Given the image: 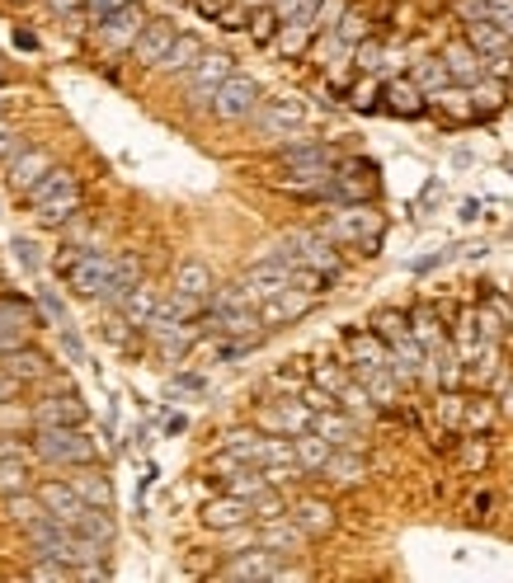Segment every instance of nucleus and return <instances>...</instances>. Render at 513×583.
Here are the masks:
<instances>
[{"label":"nucleus","mask_w":513,"mask_h":583,"mask_svg":"<svg viewBox=\"0 0 513 583\" xmlns=\"http://www.w3.org/2000/svg\"><path fill=\"white\" fill-rule=\"evenodd\" d=\"M246 292L254 296V306L264 302V296H274L283 288H292V259H283V254H260L250 268H246Z\"/></svg>","instance_id":"1a4fd4ad"},{"label":"nucleus","mask_w":513,"mask_h":583,"mask_svg":"<svg viewBox=\"0 0 513 583\" xmlns=\"http://www.w3.org/2000/svg\"><path fill=\"white\" fill-rule=\"evenodd\" d=\"M198 522L208 532H232V528H250L254 522V504L240 499V494H222V499H208L198 508Z\"/></svg>","instance_id":"ddd939ff"},{"label":"nucleus","mask_w":513,"mask_h":583,"mask_svg":"<svg viewBox=\"0 0 513 583\" xmlns=\"http://www.w3.org/2000/svg\"><path fill=\"white\" fill-rule=\"evenodd\" d=\"M0 372H10L20 386H34V381H48L52 377V358L24 339V344H14V348L0 353Z\"/></svg>","instance_id":"f8f14e48"},{"label":"nucleus","mask_w":513,"mask_h":583,"mask_svg":"<svg viewBox=\"0 0 513 583\" xmlns=\"http://www.w3.org/2000/svg\"><path fill=\"white\" fill-rule=\"evenodd\" d=\"M137 282H141V259H137V254H113V274H109V288H104L99 302L118 310V302L137 288Z\"/></svg>","instance_id":"cd10ccee"},{"label":"nucleus","mask_w":513,"mask_h":583,"mask_svg":"<svg viewBox=\"0 0 513 583\" xmlns=\"http://www.w3.org/2000/svg\"><path fill=\"white\" fill-rule=\"evenodd\" d=\"M381 42L377 38H363V42H353V71H363V76H377L381 71Z\"/></svg>","instance_id":"c03bdc74"},{"label":"nucleus","mask_w":513,"mask_h":583,"mask_svg":"<svg viewBox=\"0 0 513 583\" xmlns=\"http://www.w3.org/2000/svg\"><path fill=\"white\" fill-rule=\"evenodd\" d=\"M345 10H349L345 0H321L316 14H311V20H316V38H321V34H330V28L339 24V14H345Z\"/></svg>","instance_id":"de8ad7c7"},{"label":"nucleus","mask_w":513,"mask_h":583,"mask_svg":"<svg viewBox=\"0 0 513 583\" xmlns=\"http://www.w3.org/2000/svg\"><path fill=\"white\" fill-rule=\"evenodd\" d=\"M410 320V334H415V344L424 348V353H434V348H443V325H438V316L429 306H420L415 316H405Z\"/></svg>","instance_id":"ea45409f"},{"label":"nucleus","mask_w":513,"mask_h":583,"mask_svg":"<svg viewBox=\"0 0 513 583\" xmlns=\"http://www.w3.org/2000/svg\"><path fill=\"white\" fill-rule=\"evenodd\" d=\"M325 236H330L335 245H359L367 259H373L381 250V236H387V217H381L373 203H345L330 221H325Z\"/></svg>","instance_id":"7ed1b4c3"},{"label":"nucleus","mask_w":513,"mask_h":583,"mask_svg":"<svg viewBox=\"0 0 513 583\" xmlns=\"http://www.w3.org/2000/svg\"><path fill=\"white\" fill-rule=\"evenodd\" d=\"M34 429V405H20L10 395V401H0V433H24Z\"/></svg>","instance_id":"79ce46f5"},{"label":"nucleus","mask_w":513,"mask_h":583,"mask_svg":"<svg viewBox=\"0 0 513 583\" xmlns=\"http://www.w3.org/2000/svg\"><path fill=\"white\" fill-rule=\"evenodd\" d=\"M330 443H325V438L321 433H311V429H302V433H292V461L297 466H302V471L306 476H316L321 471V466H325V457H330Z\"/></svg>","instance_id":"473e14b6"},{"label":"nucleus","mask_w":513,"mask_h":583,"mask_svg":"<svg viewBox=\"0 0 513 583\" xmlns=\"http://www.w3.org/2000/svg\"><path fill=\"white\" fill-rule=\"evenodd\" d=\"M5 109H10V99H5V94H0V118H5Z\"/></svg>","instance_id":"0e129e2a"},{"label":"nucleus","mask_w":513,"mask_h":583,"mask_svg":"<svg viewBox=\"0 0 513 583\" xmlns=\"http://www.w3.org/2000/svg\"><path fill=\"white\" fill-rule=\"evenodd\" d=\"M14 259H20V264L28 268V274H38V268H42V259H38V245H34V240H28V236H14Z\"/></svg>","instance_id":"864d4df0"},{"label":"nucleus","mask_w":513,"mask_h":583,"mask_svg":"<svg viewBox=\"0 0 513 583\" xmlns=\"http://www.w3.org/2000/svg\"><path fill=\"white\" fill-rule=\"evenodd\" d=\"M349 363H353V372H363V367H391L387 363V344L373 334V330H353L349 334Z\"/></svg>","instance_id":"f704fd0d"},{"label":"nucleus","mask_w":513,"mask_h":583,"mask_svg":"<svg viewBox=\"0 0 513 583\" xmlns=\"http://www.w3.org/2000/svg\"><path fill=\"white\" fill-rule=\"evenodd\" d=\"M311 433H321L330 447H359V423H353V415H345L339 405L316 409V415H311Z\"/></svg>","instance_id":"b1692460"},{"label":"nucleus","mask_w":513,"mask_h":583,"mask_svg":"<svg viewBox=\"0 0 513 583\" xmlns=\"http://www.w3.org/2000/svg\"><path fill=\"white\" fill-rule=\"evenodd\" d=\"M28 579H76V570H71L66 560H42L38 556V565L28 570Z\"/></svg>","instance_id":"8fccbe9b"},{"label":"nucleus","mask_w":513,"mask_h":583,"mask_svg":"<svg viewBox=\"0 0 513 583\" xmlns=\"http://www.w3.org/2000/svg\"><path fill=\"white\" fill-rule=\"evenodd\" d=\"M175 20H147L141 24V34H137V42L127 48V56H133L137 66H147V71H155L161 66V56L170 52V42H175Z\"/></svg>","instance_id":"2eb2a0df"},{"label":"nucleus","mask_w":513,"mask_h":583,"mask_svg":"<svg viewBox=\"0 0 513 583\" xmlns=\"http://www.w3.org/2000/svg\"><path fill=\"white\" fill-rule=\"evenodd\" d=\"M339 155L330 141H292V147L278 151V165L283 169H302V165H335Z\"/></svg>","instance_id":"2f4dec72"},{"label":"nucleus","mask_w":513,"mask_h":583,"mask_svg":"<svg viewBox=\"0 0 513 583\" xmlns=\"http://www.w3.org/2000/svg\"><path fill=\"white\" fill-rule=\"evenodd\" d=\"M387 109L396 113V118H424V94L415 80H396L387 85Z\"/></svg>","instance_id":"58836bf2"},{"label":"nucleus","mask_w":513,"mask_h":583,"mask_svg":"<svg viewBox=\"0 0 513 583\" xmlns=\"http://www.w3.org/2000/svg\"><path fill=\"white\" fill-rule=\"evenodd\" d=\"M254 123L264 127V132H302L311 123V113L302 99L292 94H278V99H260V109H254Z\"/></svg>","instance_id":"9b49d317"},{"label":"nucleus","mask_w":513,"mask_h":583,"mask_svg":"<svg viewBox=\"0 0 513 583\" xmlns=\"http://www.w3.org/2000/svg\"><path fill=\"white\" fill-rule=\"evenodd\" d=\"M438 62H443V71H448V80H452V85H476V80H486V56H480L466 38L448 42Z\"/></svg>","instance_id":"aec40b11"},{"label":"nucleus","mask_w":513,"mask_h":583,"mask_svg":"<svg viewBox=\"0 0 513 583\" xmlns=\"http://www.w3.org/2000/svg\"><path fill=\"white\" fill-rule=\"evenodd\" d=\"M85 419H90V405L76 391H52L34 405V429H42V423H85Z\"/></svg>","instance_id":"6ab92c4d"},{"label":"nucleus","mask_w":513,"mask_h":583,"mask_svg":"<svg viewBox=\"0 0 513 583\" xmlns=\"http://www.w3.org/2000/svg\"><path fill=\"white\" fill-rule=\"evenodd\" d=\"M466 90H472V109H476V118H490L495 109L504 104L509 99V90L495 76H486V80H476V85H466Z\"/></svg>","instance_id":"a19ab883"},{"label":"nucleus","mask_w":513,"mask_h":583,"mask_svg":"<svg viewBox=\"0 0 513 583\" xmlns=\"http://www.w3.org/2000/svg\"><path fill=\"white\" fill-rule=\"evenodd\" d=\"M38 310L48 316L52 325H66V306H62V296L48 292V288H38Z\"/></svg>","instance_id":"603ef678"},{"label":"nucleus","mask_w":513,"mask_h":583,"mask_svg":"<svg viewBox=\"0 0 513 583\" xmlns=\"http://www.w3.org/2000/svg\"><path fill=\"white\" fill-rule=\"evenodd\" d=\"M260 429L264 433H278V438H292L311 429V409L302 401H278V405H264L260 409Z\"/></svg>","instance_id":"5701e85b"},{"label":"nucleus","mask_w":513,"mask_h":583,"mask_svg":"<svg viewBox=\"0 0 513 583\" xmlns=\"http://www.w3.org/2000/svg\"><path fill=\"white\" fill-rule=\"evenodd\" d=\"M52 165H57V161H52V151H42V147H20V151H14L10 161H5V183L24 198L42 175H48Z\"/></svg>","instance_id":"4468645a"},{"label":"nucleus","mask_w":513,"mask_h":583,"mask_svg":"<svg viewBox=\"0 0 513 583\" xmlns=\"http://www.w3.org/2000/svg\"><path fill=\"white\" fill-rule=\"evenodd\" d=\"M66 485L76 490L85 504H95V508H109V514H113V485H109V476H104V466H99V461L71 466V480H66Z\"/></svg>","instance_id":"4be33fe9"},{"label":"nucleus","mask_w":513,"mask_h":583,"mask_svg":"<svg viewBox=\"0 0 513 583\" xmlns=\"http://www.w3.org/2000/svg\"><path fill=\"white\" fill-rule=\"evenodd\" d=\"M34 325H38V306L34 302H24V296H0V353L24 344Z\"/></svg>","instance_id":"a211bd4d"},{"label":"nucleus","mask_w":513,"mask_h":583,"mask_svg":"<svg viewBox=\"0 0 513 583\" xmlns=\"http://www.w3.org/2000/svg\"><path fill=\"white\" fill-rule=\"evenodd\" d=\"M151 20V10L141 5V0H118L104 20L95 24V38H99V48H104L109 56H123L127 48L137 42V34H141V24Z\"/></svg>","instance_id":"423d86ee"},{"label":"nucleus","mask_w":513,"mask_h":583,"mask_svg":"<svg viewBox=\"0 0 513 583\" xmlns=\"http://www.w3.org/2000/svg\"><path fill=\"white\" fill-rule=\"evenodd\" d=\"M52 14H80V0H48Z\"/></svg>","instance_id":"052dcab7"},{"label":"nucleus","mask_w":513,"mask_h":583,"mask_svg":"<svg viewBox=\"0 0 513 583\" xmlns=\"http://www.w3.org/2000/svg\"><path fill=\"white\" fill-rule=\"evenodd\" d=\"M20 147H28V141H24V132H20V127H14V123H5V118H0V165H5L10 155L20 151Z\"/></svg>","instance_id":"09e8293b"},{"label":"nucleus","mask_w":513,"mask_h":583,"mask_svg":"<svg viewBox=\"0 0 513 583\" xmlns=\"http://www.w3.org/2000/svg\"><path fill=\"white\" fill-rule=\"evenodd\" d=\"M410 80L420 85V94H434V90H443V85H452V80H448V71H443V62H420Z\"/></svg>","instance_id":"49530a36"},{"label":"nucleus","mask_w":513,"mask_h":583,"mask_svg":"<svg viewBox=\"0 0 513 583\" xmlns=\"http://www.w3.org/2000/svg\"><path fill=\"white\" fill-rule=\"evenodd\" d=\"M466 42H472L480 56H509L513 52L509 34L495 20H466Z\"/></svg>","instance_id":"7c9ffc66"},{"label":"nucleus","mask_w":513,"mask_h":583,"mask_svg":"<svg viewBox=\"0 0 513 583\" xmlns=\"http://www.w3.org/2000/svg\"><path fill=\"white\" fill-rule=\"evenodd\" d=\"M5 518L24 532V528H34L38 518H48V508H42V499L34 490H14V494H5Z\"/></svg>","instance_id":"4c0bfd02"},{"label":"nucleus","mask_w":513,"mask_h":583,"mask_svg":"<svg viewBox=\"0 0 513 583\" xmlns=\"http://www.w3.org/2000/svg\"><path fill=\"white\" fill-rule=\"evenodd\" d=\"M495 24H500L504 34H509V42H513V14H504V20H495Z\"/></svg>","instance_id":"680f3d73"},{"label":"nucleus","mask_w":513,"mask_h":583,"mask_svg":"<svg viewBox=\"0 0 513 583\" xmlns=\"http://www.w3.org/2000/svg\"><path fill=\"white\" fill-rule=\"evenodd\" d=\"M28 466H34V461H14V457H0V494L28 490Z\"/></svg>","instance_id":"a18cd8bd"},{"label":"nucleus","mask_w":513,"mask_h":583,"mask_svg":"<svg viewBox=\"0 0 513 583\" xmlns=\"http://www.w3.org/2000/svg\"><path fill=\"white\" fill-rule=\"evenodd\" d=\"M198 56H203V38L184 34V28H179L175 42H170V52L161 56V66H155V71H161V76H184V71H189Z\"/></svg>","instance_id":"c756f323"},{"label":"nucleus","mask_w":513,"mask_h":583,"mask_svg":"<svg viewBox=\"0 0 513 583\" xmlns=\"http://www.w3.org/2000/svg\"><path fill=\"white\" fill-rule=\"evenodd\" d=\"M367 38V20L363 14H353V10H345L339 14V24L330 28V34H325V52H353V42H363Z\"/></svg>","instance_id":"c9c22d12"},{"label":"nucleus","mask_w":513,"mask_h":583,"mask_svg":"<svg viewBox=\"0 0 513 583\" xmlns=\"http://www.w3.org/2000/svg\"><path fill=\"white\" fill-rule=\"evenodd\" d=\"M118 310H123V320L133 325V330H147V320L155 316V310H161V288H151V282L141 278L137 288L118 302Z\"/></svg>","instance_id":"bb28decb"},{"label":"nucleus","mask_w":513,"mask_h":583,"mask_svg":"<svg viewBox=\"0 0 513 583\" xmlns=\"http://www.w3.org/2000/svg\"><path fill=\"white\" fill-rule=\"evenodd\" d=\"M424 99H434V109H443L452 123H472L476 118L472 90H466V85H443V90H434V94H424Z\"/></svg>","instance_id":"e433bc0d"},{"label":"nucleus","mask_w":513,"mask_h":583,"mask_svg":"<svg viewBox=\"0 0 513 583\" xmlns=\"http://www.w3.org/2000/svg\"><path fill=\"white\" fill-rule=\"evenodd\" d=\"M212 268L203 264V259H184L179 268H175V282H170V292H179V296H193V302H203L208 306V296H212Z\"/></svg>","instance_id":"a878e982"},{"label":"nucleus","mask_w":513,"mask_h":583,"mask_svg":"<svg viewBox=\"0 0 513 583\" xmlns=\"http://www.w3.org/2000/svg\"><path fill=\"white\" fill-rule=\"evenodd\" d=\"M24 203L28 212L42 221V226H66V221H76L80 217V207H85V189H80V179H76V169H66V165H52L48 175H42L34 189L24 193Z\"/></svg>","instance_id":"f257e3e1"},{"label":"nucleus","mask_w":513,"mask_h":583,"mask_svg":"<svg viewBox=\"0 0 513 583\" xmlns=\"http://www.w3.org/2000/svg\"><path fill=\"white\" fill-rule=\"evenodd\" d=\"M260 99H264L260 80L246 76V71H232V76L217 85V94L208 99V109H212V118L217 123H246V118H254Z\"/></svg>","instance_id":"39448f33"},{"label":"nucleus","mask_w":513,"mask_h":583,"mask_svg":"<svg viewBox=\"0 0 513 583\" xmlns=\"http://www.w3.org/2000/svg\"><path fill=\"white\" fill-rule=\"evenodd\" d=\"M381 193V179H377V165L373 161H335V175H330V203H373Z\"/></svg>","instance_id":"6e6552de"},{"label":"nucleus","mask_w":513,"mask_h":583,"mask_svg":"<svg viewBox=\"0 0 513 583\" xmlns=\"http://www.w3.org/2000/svg\"><path fill=\"white\" fill-rule=\"evenodd\" d=\"M288 518L306 532V542H316V536H330L335 532V504L330 499H297L288 508Z\"/></svg>","instance_id":"393cba45"},{"label":"nucleus","mask_w":513,"mask_h":583,"mask_svg":"<svg viewBox=\"0 0 513 583\" xmlns=\"http://www.w3.org/2000/svg\"><path fill=\"white\" fill-rule=\"evenodd\" d=\"M24 386H20V381H14L10 372H0V401H10V395H20Z\"/></svg>","instance_id":"bf43d9fd"},{"label":"nucleus","mask_w":513,"mask_h":583,"mask_svg":"<svg viewBox=\"0 0 513 583\" xmlns=\"http://www.w3.org/2000/svg\"><path fill=\"white\" fill-rule=\"evenodd\" d=\"M57 274L76 296L85 302H99L109 288V274H113V254L109 250H66L57 254Z\"/></svg>","instance_id":"20e7f679"},{"label":"nucleus","mask_w":513,"mask_h":583,"mask_svg":"<svg viewBox=\"0 0 513 583\" xmlns=\"http://www.w3.org/2000/svg\"><path fill=\"white\" fill-rule=\"evenodd\" d=\"M509 80H513V71H509Z\"/></svg>","instance_id":"774afa93"},{"label":"nucleus","mask_w":513,"mask_h":583,"mask_svg":"<svg viewBox=\"0 0 513 583\" xmlns=\"http://www.w3.org/2000/svg\"><path fill=\"white\" fill-rule=\"evenodd\" d=\"M316 476H330L335 485H359V480L367 476V461L359 457V447H335Z\"/></svg>","instance_id":"c85d7f7f"},{"label":"nucleus","mask_w":513,"mask_h":583,"mask_svg":"<svg viewBox=\"0 0 513 583\" xmlns=\"http://www.w3.org/2000/svg\"><path fill=\"white\" fill-rule=\"evenodd\" d=\"M254 546H264V550H274V556H302L306 550V532L297 528V522L288 514H278V518H264V522H254Z\"/></svg>","instance_id":"9d476101"},{"label":"nucleus","mask_w":513,"mask_h":583,"mask_svg":"<svg viewBox=\"0 0 513 583\" xmlns=\"http://www.w3.org/2000/svg\"><path fill=\"white\" fill-rule=\"evenodd\" d=\"M0 457H14V461H34V447H28L20 433H0Z\"/></svg>","instance_id":"3c124183"},{"label":"nucleus","mask_w":513,"mask_h":583,"mask_svg":"<svg viewBox=\"0 0 513 583\" xmlns=\"http://www.w3.org/2000/svg\"><path fill=\"white\" fill-rule=\"evenodd\" d=\"M250 14V38L260 42V48H268L274 42V34H278V10L274 5H254V10H246Z\"/></svg>","instance_id":"37998d69"},{"label":"nucleus","mask_w":513,"mask_h":583,"mask_svg":"<svg viewBox=\"0 0 513 583\" xmlns=\"http://www.w3.org/2000/svg\"><path fill=\"white\" fill-rule=\"evenodd\" d=\"M311 42H316V24H311V20H283L278 34H274V48L288 56V62H292V56H302Z\"/></svg>","instance_id":"72a5a7b5"},{"label":"nucleus","mask_w":513,"mask_h":583,"mask_svg":"<svg viewBox=\"0 0 513 583\" xmlns=\"http://www.w3.org/2000/svg\"><path fill=\"white\" fill-rule=\"evenodd\" d=\"M240 10H254V5H268V0H236Z\"/></svg>","instance_id":"e2e57ef3"},{"label":"nucleus","mask_w":513,"mask_h":583,"mask_svg":"<svg viewBox=\"0 0 513 583\" xmlns=\"http://www.w3.org/2000/svg\"><path fill=\"white\" fill-rule=\"evenodd\" d=\"M490 419H495V409L486 401H466V423H476V429H490Z\"/></svg>","instance_id":"6e6d98bb"},{"label":"nucleus","mask_w":513,"mask_h":583,"mask_svg":"<svg viewBox=\"0 0 513 583\" xmlns=\"http://www.w3.org/2000/svg\"><path fill=\"white\" fill-rule=\"evenodd\" d=\"M311 306H316V292H302V288H283V292H274V296H264V302H260V320L268 325V330H278V325H292V320H302Z\"/></svg>","instance_id":"f3484780"},{"label":"nucleus","mask_w":513,"mask_h":583,"mask_svg":"<svg viewBox=\"0 0 513 583\" xmlns=\"http://www.w3.org/2000/svg\"><path fill=\"white\" fill-rule=\"evenodd\" d=\"M175 386H179V391H208V381H203V377H193V372H179V377H175Z\"/></svg>","instance_id":"13d9d810"},{"label":"nucleus","mask_w":513,"mask_h":583,"mask_svg":"<svg viewBox=\"0 0 513 583\" xmlns=\"http://www.w3.org/2000/svg\"><path fill=\"white\" fill-rule=\"evenodd\" d=\"M113 5H118V0H80V20H85V24H90V28H95V24H99V20H104V14H109Z\"/></svg>","instance_id":"5fc2aeb1"},{"label":"nucleus","mask_w":513,"mask_h":583,"mask_svg":"<svg viewBox=\"0 0 513 583\" xmlns=\"http://www.w3.org/2000/svg\"><path fill=\"white\" fill-rule=\"evenodd\" d=\"M28 447H34V461L42 466H85V461H99V443L90 433H85V423H42L28 438Z\"/></svg>","instance_id":"f03ea898"},{"label":"nucleus","mask_w":513,"mask_h":583,"mask_svg":"<svg viewBox=\"0 0 513 583\" xmlns=\"http://www.w3.org/2000/svg\"><path fill=\"white\" fill-rule=\"evenodd\" d=\"M34 494H38L42 508H48V514H52L57 522H66V528H76L80 514H85V508H90V504H85L76 490L66 485V480H42V485H38Z\"/></svg>","instance_id":"412c9836"},{"label":"nucleus","mask_w":513,"mask_h":583,"mask_svg":"<svg viewBox=\"0 0 513 583\" xmlns=\"http://www.w3.org/2000/svg\"><path fill=\"white\" fill-rule=\"evenodd\" d=\"M232 71H236L232 52H208L203 48V56L184 71V104H189V109H208V99L217 94V85L232 76Z\"/></svg>","instance_id":"0eeeda50"},{"label":"nucleus","mask_w":513,"mask_h":583,"mask_svg":"<svg viewBox=\"0 0 513 583\" xmlns=\"http://www.w3.org/2000/svg\"><path fill=\"white\" fill-rule=\"evenodd\" d=\"M462 461L472 466V471H480V466H486V443H480V438H476V443H466L462 447Z\"/></svg>","instance_id":"4d7b16f0"},{"label":"nucleus","mask_w":513,"mask_h":583,"mask_svg":"<svg viewBox=\"0 0 513 583\" xmlns=\"http://www.w3.org/2000/svg\"><path fill=\"white\" fill-rule=\"evenodd\" d=\"M283 574V556L264 546H246V550H232V560L222 565V579H268L274 583Z\"/></svg>","instance_id":"dca6fc26"},{"label":"nucleus","mask_w":513,"mask_h":583,"mask_svg":"<svg viewBox=\"0 0 513 583\" xmlns=\"http://www.w3.org/2000/svg\"><path fill=\"white\" fill-rule=\"evenodd\" d=\"M509 325H513V306H509Z\"/></svg>","instance_id":"338daca9"},{"label":"nucleus","mask_w":513,"mask_h":583,"mask_svg":"<svg viewBox=\"0 0 513 583\" xmlns=\"http://www.w3.org/2000/svg\"><path fill=\"white\" fill-rule=\"evenodd\" d=\"M10 80V71H5V62H0V85H5Z\"/></svg>","instance_id":"69168bd1"}]
</instances>
